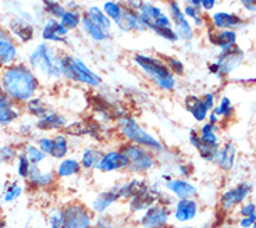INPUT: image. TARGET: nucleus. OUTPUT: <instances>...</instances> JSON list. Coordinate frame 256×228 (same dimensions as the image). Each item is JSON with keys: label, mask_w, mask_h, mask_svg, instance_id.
Instances as JSON below:
<instances>
[{"label": "nucleus", "mask_w": 256, "mask_h": 228, "mask_svg": "<svg viewBox=\"0 0 256 228\" xmlns=\"http://www.w3.org/2000/svg\"><path fill=\"white\" fill-rule=\"evenodd\" d=\"M38 86V78L26 66L22 64L8 67L2 76V88L8 98L14 100H31Z\"/></svg>", "instance_id": "nucleus-1"}, {"label": "nucleus", "mask_w": 256, "mask_h": 228, "mask_svg": "<svg viewBox=\"0 0 256 228\" xmlns=\"http://www.w3.org/2000/svg\"><path fill=\"white\" fill-rule=\"evenodd\" d=\"M134 62L160 89L172 90L176 86L174 74L162 60L146 54H136L134 57Z\"/></svg>", "instance_id": "nucleus-2"}, {"label": "nucleus", "mask_w": 256, "mask_h": 228, "mask_svg": "<svg viewBox=\"0 0 256 228\" xmlns=\"http://www.w3.org/2000/svg\"><path fill=\"white\" fill-rule=\"evenodd\" d=\"M62 60L63 57L54 56L53 49L49 48V44H40L32 52L30 56V63L34 68L39 70L44 76H53V78H60L63 76V67H62Z\"/></svg>", "instance_id": "nucleus-3"}, {"label": "nucleus", "mask_w": 256, "mask_h": 228, "mask_svg": "<svg viewBox=\"0 0 256 228\" xmlns=\"http://www.w3.org/2000/svg\"><path fill=\"white\" fill-rule=\"evenodd\" d=\"M62 67H63V76L68 80L86 84L90 86H99L102 82L100 76L95 74L78 57L64 56L62 60Z\"/></svg>", "instance_id": "nucleus-4"}, {"label": "nucleus", "mask_w": 256, "mask_h": 228, "mask_svg": "<svg viewBox=\"0 0 256 228\" xmlns=\"http://www.w3.org/2000/svg\"><path fill=\"white\" fill-rule=\"evenodd\" d=\"M118 128L122 134L127 138V140H132L134 144H136L138 146H145V148H149V149H154V150H162L163 146L160 145L159 140H156L150 135L148 134L146 131H144L138 122L135 120H132L131 117L128 116H122L118 117Z\"/></svg>", "instance_id": "nucleus-5"}, {"label": "nucleus", "mask_w": 256, "mask_h": 228, "mask_svg": "<svg viewBox=\"0 0 256 228\" xmlns=\"http://www.w3.org/2000/svg\"><path fill=\"white\" fill-rule=\"evenodd\" d=\"M63 228H94V218L88 208L81 203H71L63 210Z\"/></svg>", "instance_id": "nucleus-6"}, {"label": "nucleus", "mask_w": 256, "mask_h": 228, "mask_svg": "<svg viewBox=\"0 0 256 228\" xmlns=\"http://www.w3.org/2000/svg\"><path fill=\"white\" fill-rule=\"evenodd\" d=\"M122 153L128 160L127 168L134 171V172L150 170L154 164V160L150 156V153H148L141 146L124 145L122 148Z\"/></svg>", "instance_id": "nucleus-7"}, {"label": "nucleus", "mask_w": 256, "mask_h": 228, "mask_svg": "<svg viewBox=\"0 0 256 228\" xmlns=\"http://www.w3.org/2000/svg\"><path fill=\"white\" fill-rule=\"evenodd\" d=\"M172 212L164 204H154L150 209L144 212L140 218L142 228H168Z\"/></svg>", "instance_id": "nucleus-8"}, {"label": "nucleus", "mask_w": 256, "mask_h": 228, "mask_svg": "<svg viewBox=\"0 0 256 228\" xmlns=\"http://www.w3.org/2000/svg\"><path fill=\"white\" fill-rule=\"evenodd\" d=\"M162 198H163V194L159 192L154 188H150L148 186L146 190H142L141 194H138L136 196H134L132 199H130V203H128V208L132 213H138V212H146L148 209H150L152 206L158 204V203H162Z\"/></svg>", "instance_id": "nucleus-9"}, {"label": "nucleus", "mask_w": 256, "mask_h": 228, "mask_svg": "<svg viewBox=\"0 0 256 228\" xmlns=\"http://www.w3.org/2000/svg\"><path fill=\"white\" fill-rule=\"evenodd\" d=\"M244 60V53L238 46H231L228 49L222 52V54L218 57V76H226L231 71L234 70L236 67H238L241 62Z\"/></svg>", "instance_id": "nucleus-10"}, {"label": "nucleus", "mask_w": 256, "mask_h": 228, "mask_svg": "<svg viewBox=\"0 0 256 228\" xmlns=\"http://www.w3.org/2000/svg\"><path fill=\"white\" fill-rule=\"evenodd\" d=\"M168 6H170V13H172V17H173L174 31L177 34V36L184 39V40H190L194 36V31H192L191 24L186 18L184 12L180 8V4L177 2L170 3Z\"/></svg>", "instance_id": "nucleus-11"}, {"label": "nucleus", "mask_w": 256, "mask_h": 228, "mask_svg": "<svg viewBox=\"0 0 256 228\" xmlns=\"http://www.w3.org/2000/svg\"><path fill=\"white\" fill-rule=\"evenodd\" d=\"M172 214L178 222H190L198 216V203L194 199H182L177 200L174 204V210Z\"/></svg>", "instance_id": "nucleus-12"}, {"label": "nucleus", "mask_w": 256, "mask_h": 228, "mask_svg": "<svg viewBox=\"0 0 256 228\" xmlns=\"http://www.w3.org/2000/svg\"><path fill=\"white\" fill-rule=\"evenodd\" d=\"M116 24L122 31H145V30H148L145 22L142 21L140 13L131 10L126 4H122V18L118 20Z\"/></svg>", "instance_id": "nucleus-13"}, {"label": "nucleus", "mask_w": 256, "mask_h": 228, "mask_svg": "<svg viewBox=\"0 0 256 228\" xmlns=\"http://www.w3.org/2000/svg\"><path fill=\"white\" fill-rule=\"evenodd\" d=\"M250 190V184H240L238 186H236L234 190H227L223 196H222V199H220V206H222V209H223L224 212H227V210L232 209L234 206L240 204L245 198L248 196Z\"/></svg>", "instance_id": "nucleus-14"}, {"label": "nucleus", "mask_w": 256, "mask_h": 228, "mask_svg": "<svg viewBox=\"0 0 256 228\" xmlns=\"http://www.w3.org/2000/svg\"><path fill=\"white\" fill-rule=\"evenodd\" d=\"M164 186L168 192H172L174 196L178 198V200L182 199H192L196 195V188L192 184H190L188 181L184 180H173L168 178L164 182Z\"/></svg>", "instance_id": "nucleus-15"}, {"label": "nucleus", "mask_w": 256, "mask_h": 228, "mask_svg": "<svg viewBox=\"0 0 256 228\" xmlns=\"http://www.w3.org/2000/svg\"><path fill=\"white\" fill-rule=\"evenodd\" d=\"M128 167V160L127 158L122 154V152H117V150H112L103 154L100 163L98 166V168L100 171H114V170H122V168H127Z\"/></svg>", "instance_id": "nucleus-16"}, {"label": "nucleus", "mask_w": 256, "mask_h": 228, "mask_svg": "<svg viewBox=\"0 0 256 228\" xmlns=\"http://www.w3.org/2000/svg\"><path fill=\"white\" fill-rule=\"evenodd\" d=\"M67 34H68V30L62 26L60 21L52 18L46 22L44 30H42V38L45 39V40H49V42H63V44H67V40H66Z\"/></svg>", "instance_id": "nucleus-17"}, {"label": "nucleus", "mask_w": 256, "mask_h": 228, "mask_svg": "<svg viewBox=\"0 0 256 228\" xmlns=\"http://www.w3.org/2000/svg\"><path fill=\"white\" fill-rule=\"evenodd\" d=\"M17 57V48L7 35V32L0 30V66H8Z\"/></svg>", "instance_id": "nucleus-18"}, {"label": "nucleus", "mask_w": 256, "mask_h": 228, "mask_svg": "<svg viewBox=\"0 0 256 228\" xmlns=\"http://www.w3.org/2000/svg\"><path fill=\"white\" fill-rule=\"evenodd\" d=\"M118 199H120V195H118L117 186L109 190H104V192L99 194L95 198V200L92 203V210L95 212L96 214H104V212L109 209L113 203L117 202Z\"/></svg>", "instance_id": "nucleus-19"}, {"label": "nucleus", "mask_w": 256, "mask_h": 228, "mask_svg": "<svg viewBox=\"0 0 256 228\" xmlns=\"http://www.w3.org/2000/svg\"><path fill=\"white\" fill-rule=\"evenodd\" d=\"M209 40L212 44H216V46H220L223 50L228 49L231 46L236 44V40H237V35L234 31H228V30H224V31H213V28L209 30Z\"/></svg>", "instance_id": "nucleus-20"}, {"label": "nucleus", "mask_w": 256, "mask_h": 228, "mask_svg": "<svg viewBox=\"0 0 256 228\" xmlns=\"http://www.w3.org/2000/svg\"><path fill=\"white\" fill-rule=\"evenodd\" d=\"M10 30L16 36H18L22 42H28L34 38V28L32 26L22 18H14L10 21Z\"/></svg>", "instance_id": "nucleus-21"}, {"label": "nucleus", "mask_w": 256, "mask_h": 228, "mask_svg": "<svg viewBox=\"0 0 256 228\" xmlns=\"http://www.w3.org/2000/svg\"><path fill=\"white\" fill-rule=\"evenodd\" d=\"M234 158H236V148L232 146V144H226L224 148L218 150L214 162L223 170H230L234 164Z\"/></svg>", "instance_id": "nucleus-22"}, {"label": "nucleus", "mask_w": 256, "mask_h": 228, "mask_svg": "<svg viewBox=\"0 0 256 228\" xmlns=\"http://www.w3.org/2000/svg\"><path fill=\"white\" fill-rule=\"evenodd\" d=\"M85 16H86L94 24H96L99 28H102L103 31L108 32L110 30V26H112V20H110L109 17L104 14V12L100 10L99 7L90 6V8H88V12L85 13Z\"/></svg>", "instance_id": "nucleus-23"}, {"label": "nucleus", "mask_w": 256, "mask_h": 228, "mask_svg": "<svg viewBox=\"0 0 256 228\" xmlns=\"http://www.w3.org/2000/svg\"><path fill=\"white\" fill-rule=\"evenodd\" d=\"M213 26L216 28H234V26H241V18L231 13H214L213 14Z\"/></svg>", "instance_id": "nucleus-24"}, {"label": "nucleus", "mask_w": 256, "mask_h": 228, "mask_svg": "<svg viewBox=\"0 0 256 228\" xmlns=\"http://www.w3.org/2000/svg\"><path fill=\"white\" fill-rule=\"evenodd\" d=\"M53 172H42L38 166H31L28 174V180L34 186H48L53 182Z\"/></svg>", "instance_id": "nucleus-25"}, {"label": "nucleus", "mask_w": 256, "mask_h": 228, "mask_svg": "<svg viewBox=\"0 0 256 228\" xmlns=\"http://www.w3.org/2000/svg\"><path fill=\"white\" fill-rule=\"evenodd\" d=\"M36 127L39 130L44 131H50V130H58V128L66 127V118L63 116H60L58 113H50L49 116H46L44 118H40L36 124Z\"/></svg>", "instance_id": "nucleus-26"}, {"label": "nucleus", "mask_w": 256, "mask_h": 228, "mask_svg": "<svg viewBox=\"0 0 256 228\" xmlns=\"http://www.w3.org/2000/svg\"><path fill=\"white\" fill-rule=\"evenodd\" d=\"M18 117V112L13 108V100L10 98L0 100V124H10Z\"/></svg>", "instance_id": "nucleus-27"}, {"label": "nucleus", "mask_w": 256, "mask_h": 228, "mask_svg": "<svg viewBox=\"0 0 256 228\" xmlns=\"http://www.w3.org/2000/svg\"><path fill=\"white\" fill-rule=\"evenodd\" d=\"M190 140H191L192 146H195L196 149L199 150V154H200V158H205V160H214L216 158V153H218V149L216 148H210V146H206L202 140H200V136H198L195 132L191 134V136H190Z\"/></svg>", "instance_id": "nucleus-28"}, {"label": "nucleus", "mask_w": 256, "mask_h": 228, "mask_svg": "<svg viewBox=\"0 0 256 228\" xmlns=\"http://www.w3.org/2000/svg\"><path fill=\"white\" fill-rule=\"evenodd\" d=\"M103 158V153L99 152L98 149H85L81 156V166L84 168H98Z\"/></svg>", "instance_id": "nucleus-29"}, {"label": "nucleus", "mask_w": 256, "mask_h": 228, "mask_svg": "<svg viewBox=\"0 0 256 228\" xmlns=\"http://www.w3.org/2000/svg\"><path fill=\"white\" fill-rule=\"evenodd\" d=\"M66 132L68 135H74V136H78V135H95L96 128L95 124H88L85 121H78V122H72L70 126L66 127Z\"/></svg>", "instance_id": "nucleus-30"}, {"label": "nucleus", "mask_w": 256, "mask_h": 228, "mask_svg": "<svg viewBox=\"0 0 256 228\" xmlns=\"http://www.w3.org/2000/svg\"><path fill=\"white\" fill-rule=\"evenodd\" d=\"M81 24H82L85 32H86L94 40H99V42H100V40H104V39L108 38V32L103 31L102 28H99L96 24H94L86 16H82Z\"/></svg>", "instance_id": "nucleus-31"}, {"label": "nucleus", "mask_w": 256, "mask_h": 228, "mask_svg": "<svg viewBox=\"0 0 256 228\" xmlns=\"http://www.w3.org/2000/svg\"><path fill=\"white\" fill-rule=\"evenodd\" d=\"M81 163L74 160V158H66L60 164H58V177H70V176H76L81 170Z\"/></svg>", "instance_id": "nucleus-32"}, {"label": "nucleus", "mask_w": 256, "mask_h": 228, "mask_svg": "<svg viewBox=\"0 0 256 228\" xmlns=\"http://www.w3.org/2000/svg\"><path fill=\"white\" fill-rule=\"evenodd\" d=\"M68 152V144L64 135H56L53 138V146H52L50 156L52 158H62Z\"/></svg>", "instance_id": "nucleus-33"}, {"label": "nucleus", "mask_w": 256, "mask_h": 228, "mask_svg": "<svg viewBox=\"0 0 256 228\" xmlns=\"http://www.w3.org/2000/svg\"><path fill=\"white\" fill-rule=\"evenodd\" d=\"M81 20H82V17L77 10H67L63 17L60 18V24L70 31V30H76L81 24Z\"/></svg>", "instance_id": "nucleus-34"}, {"label": "nucleus", "mask_w": 256, "mask_h": 228, "mask_svg": "<svg viewBox=\"0 0 256 228\" xmlns=\"http://www.w3.org/2000/svg\"><path fill=\"white\" fill-rule=\"evenodd\" d=\"M26 108L30 110V113L36 116L39 118H44V117H46V116H49L52 113L50 108H48L40 99H31V100H28Z\"/></svg>", "instance_id": "nucleus-35"}, {"label": "nucleus", "mask_w": 256, "mask_h": 228, "mask_svg": "<svg viewBox=\"0 0 256 228\" xmlns=\"http://www.w3.org/2000/svg\"><path fill=\"white\" fill-rule=\"evenodd\" d=\"M103 12H104V14H106L110 20H113L114 22H117L118 20L122 18V3L106 2V3L103 4Z\"/></svg>", "instance_id": "nucleus-36"}, {"label": "nucleus", "mask_w": 256, "mask_h": 228, "mask_svg": "<svg viewBox=\"0 0 256 228\" xmlns=\"http://www.w3.org/2000/svg\"><path fill=\"white\" fill-rule=\"evenodd\" d=\"M26 158L31 162L32 166H36L46 158V154L36 146H26Z\"/></svg>", "instance_id": "nucleus-37"}, {"label": "nucleus", "mask_w": 256, "mask_h": 228, "mask_svg": "<svg viewBox=\"0 0 256 228\" xmlns=\"http://www.w3.org/2000/svg\"><path fill=\"white\" fill-rule=\"evenodd\" d=\"M44 7H45L46 13L52 14L54 18H62L64 16V13L67 12L64 6H62L58 2H45L44 3Z\"/></svg>", "instance_id": "nucleus-38"}, {"label": "nucleus", "mask_w": 256, "mask_h": 228, "mask_svg": "<svg viewBox=\"0 0 256 228\" xmlns=\"http://www.w3.org/2000/svg\"><path fill=\"white\" fill-rule=\"evenodd\" d=\"M21 192H22V188H21L17 182H14V184L10 185V186L6 190V194H4V196H3V202L4 203L14 202L17 198H20Z\"/></svg>", "instance_id": "nucleus-39"}, {"label": "nucleus", "mask_w": 256, "mask_h": 228, "mask_svg": "<svg viewBox=\"0 0 256 228\" xmlns=\"http://www.w3.org/2000/svg\"><path fill=\"white\" fill-rule=\"evenodd\" d=\"M31 162L28 160L26 153H21L18 154V174L20 177L28 178V174H30V168H31Z\"/></svg>", "instance_id": "nucleus-40"}, {"label": "nucleus", "mask_w": 256, "mask_h": 228, "mask_svg": "<svg viewBox=\"0 0 256 228\" xmlns=\"http://www.w3.org/2000/svg\"><path fill=\"white\" fill-rule=\"evenodd\" d=\"M94 228H116V226L109 214H98L94 222Z\"/></svg>", "instance_id": "nucleus-41"}, {"label": "nucleus", "mask_w": 256, "mask_h": 228, "mask_svg": "<svg viewBox=\"0 0 256 228\" xmlns=\"http://www.w3.org/2000/svg\"><path fill=\"white\" fill-rule=\"evenodd\" d=\"M232 112V106H231V100L228 98H223L222 102H220V106L218 108H214V112L213 113L216 114V116H224V117H228Z\"/></svg>", "instance_id": "nucleus-42"}, {"label": "nucleus", "mask_w": 256, "mask_h": 228, "mask_svg": "<svg viewBox=\"0 0 256 228\" xmlns=\"http://www.w3.org/2000/svg\"><path fill=\"white\" fill-rule=\"evenodd\" d=\"M208 110L209 108H206V104L204 103V100H199V103L195 106V108L191 110V114L195 117L196 121H204L208 116Z\"/></svg>", "instance_id": "nucleus-43"}, {"label": "nucleus", "mask_w": 256, "mask_h": 228, "mask_svg": "<svg viewBox=\"0 0 256 228\" xmlns=\"http://www.w3.org/2000/svg\"><path fill=\"white\" fill-rule=\"evenodd\" d=\"M167 67L170 68V71L173 74H177V76H181L184 72V64L181 63L180 60H177L176 57H167Z\"/></svg>", "instance_id": "nucleus-44"}, {"label": "nucleus", "mask_w": 256, "mask_h": 228, "mask_svg": "<svg viewBox=\"0 0 256 228\" xmlns=\"http://www.w3.org/2000/svg\"><path fill=\"white\" fill-rule=\"evenodd\" d=\"M49 228H63V213L62 210L52 213L49 217Z\"/></svg>", "instance_id": "nucleus-45"}, {"label": "nucleus", "mask_w": 256, "mask_h": 228, "mask_svg": "<svg viewBox=\"0 0 256 228\" xmlns=\"http://www.w3.org/2000/svg\"><path fill=\"white\" fill-rule=\"evenodd\" d=\"M16 158V150L10 146H4L0 149V163H7Z\"/></svg>", "instance_id": "nucleus-46"}, {"label": "nucleus", "mask_w": 256, "mask_h": 228, "mask_svg": "<svg viewBox=\"0 0 256 228\" xmlns=\"http://www.w3.org/2000/svg\"><path fill=\"white\" fill-rule=\"evenodd\" d=\"M184 14L188 16V17H191V18H194V21H195V24H196V26H202L204 20L199 17L198 8H195V7H192L188 4V6H186V8H184Z\"/></svg>", "instance_id": "nucleus-47"}, {"label": "nucleus", "mask_w": 256, "mask_h": 228, "mask_svg": "<svg viewBox=\"0 0 256 228\" xmlns=\"http://www.w3.org/2000/svg\"><path fill=\"white\" fill-rule=\"evenodd\" d=\"M240 213L242 217H255L256 216V206L254 203H246L245 206L241 208Z\"/></svg>", "instance_id": "nucleus-48"}, {"label": "nucleus", "mask_w": 256, "mask_h": 228, "mask_svg": "<svg viewBox=\"0 0 256 228\" xmlns=\"http://www.w3.org/2000/svg\"><path fill=\"white\" fill-rule=\"evenodd\" d=\"M199 100H200V99H199L198 96H188V98L186 99V110H188V112H191L192 108H194L195 106H196V104H198Z\"/></svg>", "instance_id": "nucleus-49"}, {"label": "nucleus", "mask_w": 256, "mask_h": 228, "mask_svg": "<svg viewBox=\"0 0 256 228\" xmlns=\"http://www.w3.org/2000/svg\"><path fill=\"white\" fill-rule=\"evenodd\" d=\"M255 220H256V216L255 217H242V218L240 220V226H241L242 228H252Z\"/></svg>", "instance_id": "nucleus-50"}, {"label": "nucleus", "mask_w": 256, "mask_h": 228, "mask_svg": "<svg viewBox=\"0 0 256 228\" xmlns=\"http://www.w3.org/2000/svg\"><path fill=\"white\" fill-rule=\"evenodd\" d=\"M204 103L206 104V108H212L214 106V95L213 94H208L205 96V99H204Z\"/></svg>", "instance_id": "nucleus-51"}, {"label": "nucleus", "mask_w": 256, "mask_h": 228, "mask_svg": "<svg viewBox=\"0 0 256 228\" xmlns=\"http://www.w3.org/2000/svg\"><path fill=\"white\" fill-rule=\"evenodd\" d=\"M214 4H216V3H214L213 0H202V2H200V7H204L205 10H212V8L214 7Z\"/></svg>", "instance_id": "nucleus-52"}, {"label": "nucleus", "mask_w": 256, "mask_h": 228, "mask_svg": "<svg viewBox=\"0 0 256 228\" xmlns=\"http://www.w3.org/2000/svg\"><path fill=\"white\" fill-rule=\"evenodd\" d=\"M242 4L245 7H246V8H248V10H254V12H256V3L255 2H246V0H244L242 2Z\"/></svg>", "instance_id": "nucleus-53"}, {"label": "nucleus", "mask_w": 256, "mask_h": 228, "mask_svg": "<svg viewBox=\"0 0 256 228\" xmlns=\"http://www.w3.org/2000/svg\"><path fill=\"white\" fill-rule=\"evenodd\" d=\"M178 228H208V227H205V226H204V227H191V226H182V227H178Z\"/></svg>", "instance_id": "nucleus-54"}, {"label": "nucleus", "mask_w": 256, "mask_h": 228, "mask_svg": "<svg viewBox=\"0 0 256 228\" xmlns=\"http://www.w3.org/2000/svg\"><path fill=\"white\" fill-rule=\"evenodd\" d=\"M252 228H256V220H255V222H254V226H252Z\"/></svg>", "instance_id": "nucleus-55"}, {"label": "nucleus", "mask_w": 256, "mask_h": 228, "mask_svg": "<svg viewBox=\"0 0 256 228\" xmlns=\"http://www.w3.org/2000/svg\"><path fill=\"white\" fill-rule=\"evenodd\" d=\"M0 228H7L6 226H4V224H3V226H0Z\"/></svg>", "instance_id": "nucleus-56"}, {"label": "nucleus", "mask_w": 256, "mask_h": 228, "mask_svg": "<svg viewBox=\"0 0 256 228\" xmlns=\"http://www.w3.org/2000/svg\"><path fill=\"white\" fill-rule=\"evenodd\" d=\"M116 228H126V227H116Z\"/></svg>", "instance_id": "nucleus-57"}]
</instances>
